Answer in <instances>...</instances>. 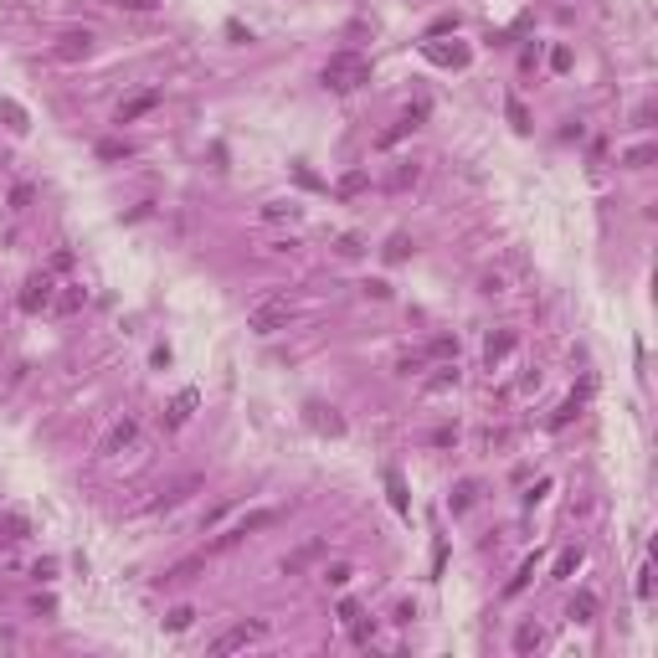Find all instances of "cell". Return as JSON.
<instances>
[{
	"mask_svg": "<svg viewBox=\"0 0 658 658\" xmlns=\"http://www.w3.org/2000/svg\"><path fill=\"white\" fill-rule=\"evenodd\" d=\"M360 82H370V62L360 52H335L324 62V87H335V93H355Z\"/></svg>",
	"mask_w": 658,
	"mask_h": 658,
	"instance_id": "obj_1",
	"label": "cell"
},
{
	"mask_svg": "<svg viewBox=\"0 0 658 658\" xmlns=\"http://www.w3.org/2000/svg\"><path fill=\"white\" fill-rule=\"evenodd\" d=\"M288 319H293V303L283 298V293H262L252 309H247V329H252V335H262V340L278 335V329H288Z\"/></svg>",
	"mask_w": 658,
	"mask_h": 658,
	"instance_id": "obj_2",
	"label": "cell"
},
{
	"mask_svg": "<svg viewBox=\"0 0 658 658\" xmlns=\"http://www.w3.org/2000/svg\"><path fill=\"white\" fill-rule=\"evenodd\" d=\"M268 524H278V509H252V514H242L237 524H227L216 540H206V556H222V551H232V545H242L247 535H257V530H268Z\"/></svg>",
	"mask_w": 658,
	"mask_h": 658,
	"instance_id": "obj_3",
	"label": "cell"
},
{
	"mask_svg": "<svg viewBox=\"0 0 658 658\" xmlns=\"http://www.w3.org/2000/svg\"><path fill=\"white\" fill-rule=\"evenodd\" d=\"M134 443H139V416H119V422L103 432V443H98V458H119L124 448H134Z\"/></svg>",
	"mask_w": 658,
	"mask_h": 658,
	"instance_id": "obj_4",
	"label": "cell"
},
{
	"mask_svg": "<svg viewBox=\"0 0 658 658\" xmlns=\"http://www.w3.org/2000/svg\"><path fill=\"white\" fill-rule=\"evenodd\" d=\"M57 293H52V278L47 273H31L26 283H21V309L26 314H41V309H52Z\"/></svg>",
	"mask_w": 658,
	"mask_h": 658,
	"instance_id": "obj_5",
	"label": "cell"
},
{
	"mask_svg": "<svg viewBox=\"0 0 658 658\" xmlns=\"http://www.w3.org/2000/svg\"><path fill=\"white\" fill-rule=\"evenodd\" d=\"M262 632H268V622H237V627H227L222 638L211 643V653H216V658H227V653H237V648H247L252 638H262Z\"/></svg>",
	"mask_w": 658,
	"mask_h": 658,
	"instance_id": "obj_6",
	"label": "cell"
},
{
	"mask_svg": "<svg viewBox=\"0 0 658 658\" xmlns=\"http://www.w3.org/2000/svg\"><path fill=\"white\" fill-rule=\"evenodd\" d=\"M195 489H201V473H185L180 484H170V489H165L160 499H149L144 509H149V514H165V509H175V504H185V499H190Z\"/></svg>",
	"mask_w": 658,
	"mask_h": 658,
	"instance_id": "obj_7",
	"label": "cell"
},
{
	"mask_svg": "<svg viewBox=\"0 0 658 658\" xmlns=\"http://www.w3.org/2000/svg\"><path fill=\"white\" fill-rule=\"evenodd\" d=\"M87 52H93V31H62L52 47V57H62V62H82Z\"/></svg>",
	"mask_w": 658,
	"mask_h": 658,
	"instance_id": "obj_8",
	"label": "cell"
},
{
	"mask_svg": "<svg viewBox=\"0 0 658 658\" xmlns=\"http://www.w3.org/2000/svg\"><path fill=\"white\" fill-rule=\"evenodd\" d=\"M155 108H160V87H149V93H134V98H124L119 103V124H134V119H144V114H155Z\"/></svg>",
	"mask_w": 658,
	"mask_h": 658,
	"instance_id": "obj_9",
	"label": "cell"
},
{
	"mask_svg": "<svg viewBox=\"0 0 658 658\" xmlns=\"http://www.w3.org/2000/svg\"><path fill=\"white\" fill-rule=\"evenodd\" d=\"M195 406H201V391H180V397L165 406V427H185L195 416Z\"/></svg>",
	"mask_w": 658,
	"mask_h": 658,
	"instance_id": "obj_10",
	"label": "cell"
},
{
	"mask_svg": "<svg viewBox=\"0 0 658 658\" xmlns=\"http://www.w3.org/2000/svg\"><path fill=\"white\" fill-rule=\"evenodd\" d=\"M514 345H519L514 329H499V335H489V340H484V360H489V370L509 360V350H514Z\"/></svg>",
	"mask_w": 658,
	"mask_h": 658,
	"instance_id": "obj_11",
	"label": "cell"
},
{
	"mask_svg": "<svg viewBox=\"0 0 658 658\" xmlns=\"http://www.w3.org/2000/svg\"><path fill=\"white\" fill-rule=\"evenodd\" d=\"M416 119H422V108H416V114H406V119H397L386 134H376V149H397V144L411 134V129H416Z\"/></svg>",
	"mask_w": 658,
	"mask_h": 658,
	"instance_id": "obj_12",
	"label": "cell"
},
{
	"mask_svg": "<svg viewBox=\"0 0 658 658\" xmlns=\"http://www.w3.org/2000/svg\"><path fill=\"white\" fill-rule=\"evenodd\" d=\"M0 119H6V129H11V134H26V129H31L26 108H21L16 98H0Z\"/></svg>",
	"mask_w": 658,
	"mask_h": 658,
	"instance_id": "obj_13",
	"label": "cell"
},
{
	"mask_svg": "<svg viewBox=\"0 0 658 658\" xmlns=\"http://www.w3.org/2000/svg\"><path fill=\"white\" fill-rule=\"evenodd\" d=\"M314 556H319V540H309V545H298L293 556H283V576H298V571H303V566H309Z\"/></svg>",
	"mask_w": 658,
	"mask_h": 658,
	"instance_id": "obj_14",
	"label": "cell"
},
{
	"mask_svg": "<svg viewBox=\"0 0 658 658\" xmlns=\"http://www.w3.org/2000/svg\"><path fill=\"white\" fill-rule=\"evenodd\" d=\"M386 494H391V509H397V514L411 509V504H406V484H401V473H397V468H386Z\"/></svg>",
	"mask_w": 658,
	"mask_h": 658,
	"instance_id": "obj_15",
	"label": "cell"
},
{
	"mask_svg": "<svg viewBox=\"0 0 658 658\" xmlns=\"http://www.w3.org/2000/svg\"><path fill=\"white\" fill-rule=\"evenodd\" d=\"M473 499H478V484H473V478H463V484H458V489L448 494V509H453V514H463Z\"/></svg>",
	"mask_w": 658,
	"mask_h": 658,
	"instance_id": "obj_16",
	"label": "cell"
},
{
	"mask_svg": "<svg viewBox=\"0 0 658 658\" xmlns=\"http://www.w3.org/2000/svg\"><path fill=\"white\" fill-rule=\"evenodd\" d=\"M571 617H576V622H591V617H597V591H576V597H571Z\"/></svg>",
	"mask_w": 658,
	"mask_h": 658,
	"instance_id": "obj_17",
	"label": "cell"
},
{
	"mask_svg": "<svg viewBox=\"0 0 658 658\" xmlns=\"http://www.w3.org/2000/svg\"><path fill=\"white\" fill-rule=\"evenodd\" d=\"M201 566H206V556H201V561H180L175 571H165V576H160V586H180V581H190L195 571H201Z\"/></svg>",
	"mask_w": 658,
	"mask_h": 658,
	"instance_id": "obj_18",
	"label": "cell"
},
{
	"mask_svg": "<svg viewBox=\"0 0 658 658\" xmlns=\"http://www.w3.org/2000/svg\"><path fill=\"white\" fill-rule=\"evenodd\" d=\"M540 648V627L535 622H519L514 627V653H535Z\"/></svg>",
	"mask_w": 658,
	"mask_h": 658,
	"instance_id": "obj_19",
	"label": "cell"
},
{
	"mask_svg": "<svg viewBox=\"0 0 658 658\" xmlns=\"http://www.w3.org/2000/svg\"><path fill=\"white\" fill-rule=\"evenodd\" d=\"M658 160V144H632L627 155H622V165H632V170H643V165H653Z\"/></svg>",
	"mask_w": 658,
	"mask_h": 658,
	"instance_id": "obj_20",
	"label": "cell"
},
{
	"mask_svg": "<svg viewBox=\"0 0 658 658\" xmlns=\"http://www.w3.org/2000/svg\"><path fill=\"white\" fill-rule=\"evenodd\" d=\"M576 566H581V545H571V551H561V556H556V571H551V576H556V581H566V576L576 571Z\"/></svg>",
	"mask_w": 658,
	"mask_h": 658,
	"instance_id": "obj_21",
	"label": "cell"
},
{
	"mask_svg": "<svg viewBox=\"0 0 658 658\" xmlns=\"http://www.w3.org/2000/svg\"><path fill=\"white\" fill-rule=\"evenodd\" d=\"M129 155H134V144H129V139H103L98 144V160H129Z\"/></svg>",
	"mask_w": 658,
	"mask_h": 658,
	"instance_id": "obj_22",
	"label": "cell"
},
{
	"mask_svg": "<svg viewBox=\"0 0 658 658\" xmlns=\"http://www.w3.org/2000/svg\"><path fill=\"white\" fill-rule=\"evenodd\" d=\"M427 57L437 62V68H463V62H468V52H458V47L453 52L448 47H427Z\"/></svg>",
	"mask_w": 658,
	"mask_h": 658,
	"instance_id": "obj_23",
	"label": "cell"
},
{
	"mask_svg": "<svg viewBox=\"0 0 658 658\" xmlns=\"http://www.w3.org/2000/svg\"><path fill=\"white\" fill-rule=\"evenodd\" d=\"M82 303H87V288H82V283H68V293L57 298V309H62V314H72V309H82Z\"/></svg>",
	"mask_w": 658,
	"mask_h": 658,
	"instance_id": "obj_24",
	"label": "cell"
},
{
	"mask_svg": "<svg viewBox=\"0 0 658 658\" xmlns=\"http://www.w3.org/2000/svg\"><path fill=\"white\" fill-rule=\"evenodd\" d=\"M190 622H195V607H170V617H165L170 632H185Z\"/></svg>",
	"mask_w": 658,
	"mask_h": 658,
	"instance_id": "obj_25",
	"label": "cell"
},
{
	"mask_svg": "<svg viewBox=\"0 0 658 658\" xmlns=\"http://www.w3.org/2000/svg\"><path fill=\"white\" fill-rule=\"evenodd\" d=\"M406 252H411V237H406V232H397V237L386 242V262H406Z\"/></svg>",
	"mask_w": 658,
	"mask_h": 658,
	"instance_id": "obj_26",
	"label": "cell"
},
{
	"mask_svg": "<svg viewBox=\"0 0 658 658\" xmlns=\"http://www.w3.org/2000/svg\"><path fill=\"white\" fill-rule=\"evenodd\" d=\"M530 576H535V556H530V561H524V566H519V571H514V581H509V586H504V591H509V597H519V591H524V586H530Z\"/></svg>",
	"mask_w": 658,
	"mask_h": 658,
	"instance_id": "obj_27",
	"label": "cell"
},
{
	"mask_svg": "<svg viewBox=\"0 0 658 658\" xmlns=\"http://www.w3.org/2000/svg\"><path fill=\"white\" fill-rule=\"evenodd\" d=\"M504 114H509V124L519 129V134H530V114L519 108V98H509V103H504Z\"/></svg>",
	"mask_w": 658,
	"mask_h": 658,
	"instance_id": "obj_28",
	"label": "cell"
},
{
	"mask_svg": "<svg viewBox=\"0 0 658 658\" xmlns=\"http://www.w3.org/2000/svg\"><path fill=\"white\" fill-rule=\"evenodd\" d=\"M350 576H355V571H350L345 561H335V566H324V586H345Z\"/></svg>",
	"mask_w": 658,
	"mask_h": 658,
	"instance_id": "obj_29",
	"label": "cell"
},
{
	"mask_svg": "<svg viewBox=\"0 0 658 658\" xmlns=\"http://www.w3.org/2000/svg\"><path fill=\"white\" fill-rule=\"evenodd\" d=\"M576 411H581V401H576V397H571V401H561V406L551 411V427H566V422H571Z\"/></svg>",
	"mask_w": 658,
	"mask_h": 658,
	"instance_id": "obj_30",
	"label": "cell"
},
{
	"mask_svg": "<svg viewBox=\"0 0 658 658\" xmlns=\"http://www.w3.org/2000/svg\"><path fill=\"white\" fill-rule=\"evenodd\" d=\"M298 206H288V201H268L262 206V222H283V216H293Z\"/></svg>",
	"mask_w": 658,
	"mask_h": 658,
	"instance_id": "obj_31",
	"label": "cell"
},
{
	"mask_svg": "<svg viewBox=\"0 0 658 658\" xmlns=\"http://www.w3.org/2000/svg\"><path fill=\"white\" fill-rule=\"evenodd\" d=\"M416 175H422L416 165H401L397 175H391V190H406V185H416Z\"/></svg>",
	"mask_w": 658,
	"mask_h": 658,
	"instance_id": "obj_32",
	"label": "cell"
},
{
	"mask_svg": "<svg viewBox=\"0 0 658 658\" xmlns=\"http://www.w3.org/2000/svg\"><path fill=\"white\" fill-rule=\"evenodd\" d=\"M309 411H314V427H324V432H335V437L345 432V422H340V416H324V406H309Z\"/></svg>",
	"mask_w": 658,
	"mask_h": 658,
	"instance_id": "obj_33",
	"label": "cell"
},
{
	"mask_svg": "<svg viewBox=\"0 0 658 658\" xmlns=\"http://www.w3.org/2000/svg\"><path fill=\"white\" fill-rule=\"evenodd\" d=\"M31 195H36V190H31L26 180H21V185L11 190V211H26V206H31Z\"/></svg>",
	"mask_w": 658,
	"mask_h": 658,
	"instance_id": "obj_34",
	"label": "cell"
},
{
	"mask_svg": "<svg viewBox=\"0 0 658 658\" xmlns=\"http://www.w3.org/2000/svg\"><path fill=\"white\" fill-rule=\"evenodd\" d=\"M340 190H345V195H355V190H365V170H350L345 180H340Z\"/></svg>",
	"mask_w": 658,
	"mask_h": 658,
	"instance_id": "obj_35",
	"label": "cell"
},
{
	"mask_svg": "<svg viewBox=\"0 0 658 658\" xmlns=\"http://www.w3.org/2000/svg\"><path fill=\"white\" fill-rule=\"evenodd\" d=\"M335 252H340V257H360L365 247H360V237H340V242H335Z\"/></svg>",
	"mask_w": 658,
	"mask_h": 658,
	"instance_id": "obj_36",
	"label": "cell"
},
{
	"mask_svg": "<svg viewBox=\"0 0 658 658\" xmlns=\"http://www.w3.org/2000/svg\"><path fill=\"white\" fill-rule=\"evenodd\" d=\"M443 31H458V16H437L427 26V36H443Z\"/></svg>",
	"mask_w": 658,
	"mask_h": 658,
	"instance_id": "obj_37",
	"label": "cell"
},
{
	"mask_svg": "<svg viewBox=\"0 0 658 658\" xmlns=\"http://www.w3.org/2000/svg\"><path fill=\"white\" fill-rule=\"evenodd\" d=\"M432 355H458V340L453 335H437L432 340Z\"/></svg>",
	"mask_w": 658,
	"mask_h": 658,
	"instance_id": "obj_38",
	"label": "cell"
},
{
	"mask_svg": "<svg viewBox=\"0 0 658 658\" xmlns=\"http://www.w3.org/2000/svg\"><path fill=\"white\" fill-rule=\"evenodd\" d=\"M458 443V427H437L432 432V448H453Z\"/></svg>",
	"mask_w": 658,
	"mask_h": 658,
	"instance_id": "obj_39",
	"label": "cell"
},
{
	"mask_svg": "<svg viewBox=\"0 0 658 658\" xmlns=\"http://www.w3.org/2000/svg\"><path fill=\"white\" fill-rule=\"evenodd\" d=\"M416 370H422V355H401L397 360V376H416Z\"/></svg>",
	"mask_w": 658,
	"mask_h": 658,
	"instance_id": "obj_40",
	"label": "cell"
},
{
	"mask_svg": "<svg viewBox=\"0 0 658 658\" xmlns=\"http://www.w3.org/2000/svg\"><path fill=\"white\" fill-rule=\"evenodd\" d=\"M119 6H124V11H139V16H144V11H160L165 0H119Z\"/></svg>",
	"mask_w": 658,
	"mask_h": 658,
	"instance_id": "obj_41",
	"label": "cell"
},
{
	"mask_svg": "<svg viewBox=\"0 0 658 658\" xmlns=\"http://www.w3.org/2000/svg\"><path fill=\"white\" fill-rule=\"evenodd\" d=\"M448 386H458V365H448L443 376H432V391H448Z\"/></svg>",
	"mask_w": 658,
	"mask_h": 658,
	"instance_id": "obj_42",
	"label": "cell"
},
{
	"mask_svg": "<svg viewBox=\"0 0 658 658\" xmlns=\"http://www.w3.org/2000/svg\"><path fill=\"white\" fill-rule=\"evenodd\" d=\"M551 68H556V72H571V52L556 47V52H551Z\"/></svg>",
	"mask_w": 658,
	"mask_h": 658,
	"instance_id": "obj_43",
	"label": "cell"
},
{
	"mask_svg": "<svg viewBox=\"0 0 658 658\" xmlns=\"http://www.w3.org/2000/svg\"><path fill=\"white\" fill-rule=\"evenodd\" d=\"M6 535H11V540H26V519L11 514V519H6Z\"/></svg>",
	"mask_w": 658,
	"mask_h": 658,
	"instance_id": "obj_44",
	"label": "cell"
},
{
	"mask_svg": "<svg viewBox=\"0 0 658 658\" xmlns=\"http://www.w3.org/2000/svg\"><path fill=\"white\" fill-rule=\"evenodd\" d=\"M484 293H504V273H484V283H478Z\"/></svg>",
	"mask_w": 658,
	"mask_h": 658,
	"instance_id": "obj_45",
	"label": "cell"
},
{
	"mask_svg": "<svg viewBox=\"0 0 658 658\" xmlns=\"http://www.w3.org/2000/svg\"><path fill=\"white\" fill-rule=\"evenodd\" d=\"M52 268H57V273H68V268H72V252H68V247H57V252H52Z\"/></svg>",
	"mask_w": 658,
	"mask_h": 658,
	"instance_id": "obj_46",
	"label": "cell"
},
{
	"mask_svg": "<svg viewBox=\"0 0 658 658\" xmlns=\"http://www.w3.org/2000/svg\"><path fill=\"white\" fill-rule=\"evenodd\" d=\"M365 293H370V298H391V283H381V278H370V283H365Z\"/></svg>",
	"mask_w": 658,
	"mask_h": 658,
	"instance_id": "obj_47",
	"label": "cell"
},
{
	"mask_svg": "<svg viewBox=\"0 0 658 658\" xmlns=\"http://www.w3.org/2000/svg\"><path fill=\"white\" fill-rule=\"evenodd\" d=\"M355 617H360V607H355V602H340V622L350 627V622H355Z\"/></svg>",
	"mask_w": 658,
	"mask_h": 658,
	"instance_id": "obj_48",
	"label": "cell"
},
{
	"mask_svg": "<svg viewBox=\"0 0 658 658\" xmlns=\"http://www.w3.org/2000/svg\"><path fill=\"white\" fill-rule=\"evenodd\" d=\"M638 597H643V602L653 597V581H648V566H643V571H638Z\"/></svg>",
	"mask_w": 658,
	"mask_h": 658,
	"instance_id": "obj_49",
	"label": "cell"
},
{
	"mask_svg": "<svg viewBox=\"0 0 658 658\" xmlns=\"http://www.w3.org/2000/svg\"><path fill=\"white\" fill-rule=\"evenodd\" d=\"M0 607H6V597H0Z\"/></svg>",
	"mask_w": 658,
	"mask_h": 658,
	"instance_id": "obj_50",
	"label": "cell"
}]
</instances>
